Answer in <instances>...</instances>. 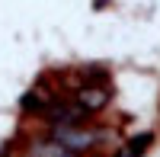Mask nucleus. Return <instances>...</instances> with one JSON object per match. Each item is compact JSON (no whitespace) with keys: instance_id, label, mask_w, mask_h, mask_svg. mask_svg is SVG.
<instances>
[{"instance_id":"nucleus-1","label":"nucleus","mask_w":160,"mask_h":157,"mask_svg":"<svg viewBox=\"0 0 160 157\" xmlns=\"http://www.w3.org/2000/svg\"><path fill=\"white\" fill-rule=\"evenodd\" d=\"M51 138H58L61 144L71 148L74 154L90 151L93 141H96V135H93L87 125H80V122H55V125H51Z\"/></svg>"},{"instance_id":"nucleus-3","label":"nucleus","mask_w":160,"mask_h":157,"mask_svg":"<svg viewBox=\"0 0 160 157\" xmlns=\"http://www.w3.org/2000/svg\"><path fill=\"white\" fill-rule=\"evenodd\" d=\"M29 157H77L71 148H64L58 138H42V141H32Z\"/></svg>"},{"instance_id":"nucleus-2","label":"nucleus","mask_w":160,"mask_h":157,"mask_svg":"<svg viewBox=\"0 0 160 157\" xmlns=\"http://www.w3.org/2000/svg\"><path fill=\"white\" fill-rule=\"evenodd\" d=\"M106 103H109V90L106 87H83L77 93V106L83 112H96V109L106 106Z\"/></svg>"}]
</instances>
